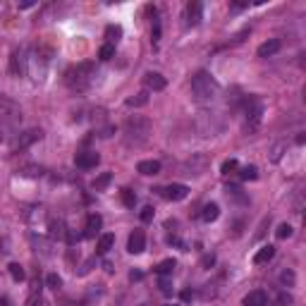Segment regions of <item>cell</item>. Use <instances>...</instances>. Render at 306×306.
Segmentation results:
<instances>
[{
    "label": "cell",
    "mask_w": 306,
    "mask_h": 306,
    "mask_svg": "<svg viewBox=\"0 0 306 306\" xmlns=\"http://www.w3.org/2000/svg\"><path fill=\"white\" fill-rule=\"evenodd\" d=\"M151 134V120L141 115H132L125 122V139L129 146H141Z\"/></svg>",
    "instance_id": "obj_1"
},
{
    "label": "cell",
    "mask_w": 306,
    "mask_h": 306,
    "mask_svg": "<svg viewBox=\"0 0 306 306\" xmlns=\"http://www.w3.org/2000/svg\"><path fill=\"white\" fill-rule=\"evenodd\" d=\"M192 91H194L196 101L206 103V101H213L218 93H220V86H218V82L211 74L201 70V72H196L192 77Z\"/></svg>",
    "instance_id": "obj_2"
},
{
    "label": "cell",
    "mask_w": 306,
    "mask_h": 306,
    "mask_svg": "<svg viewBox=\"0 0 306 306\" xmlns=\"http://www.w3.org/2000/svg\"><path fill=\"white\" fill-rule=\"evenodd\" d=\"M91 77H93V62H82L72 70H67V84L74 91H84L91 84Z\"/></svg>",
    "instance_id": "obj_3"
},
{
    "label": "cell",
    "mask_w": 306,
    "mask_h": 306,
    "mask_svg": "<svg viewBox=\"0 0 306 306\" xmlns=\"http://www.w3.org/2000/svg\"><path fill=\"white\" fill-rule=\"evenodd\" d=\"M22 122V108L12 98L0 96V125L5 127H17Z\"/></svg>",
    "instance_id": "obj_4"
},
{
    "label": "cell",
    "mask_w": 306,
    "mask_h": 306,
    "mask_svg": "<svg viewBox=\"0 0 306 306\" xmlns=\"http://www.w3.org/2000/svg\"><path fill=\"white\" fill-rule=\"evenodd\" d=\"M244 117H247V129L253 132L256 127L261 125L263 117V101L258 96H247L244 98Z\"/></svg>",
    "instance_id": "obj_5"
},
{
    "label": "cell",
    "mask_w": 306,
    "mask_h": 306,
    "mask_svg": "<svg viewBox=\"0 0 306 306\" xmlns=\"http://www.w3.org/2000/svg\"><path fill=\"white\" fill-rule=\"evenodd\" d=\"M27 62H29V57H27V48H17L15 53H12V60H10V70L15 77H24L27 74Z\"/></svg>",
    "instance_id": "obj_6"
},
{
    "label": "cell",
    "mask_w": 306,
    "mask_h": 306,
    "mask_svg": "<svg viewBox=\"0 0 306 306\" xmlns=\"http://www.w3.org/2000/svg\"><path fill=\"white\" fill-rule=\"evenodd\" d=\"M98 163H101V156H98L96 151H82V153L74 156V165H77L79 170H91V167H96Z\"/></svg>",
    "instance_id": "obj_7"
},
{
    "label": "cell",
    "mask_w": 306,
    "mask_h": 306,
    "mask_svg": "<svg viewBox=\"0 0 306 306\" xmlns=\"http://www.w3.org/2000/svg\"><path fill=\"white\" fill-rule=\"evenodd\" d=\"M43 139V132L41 129H27V132H22L17 139H15V148H29L31 144H36V141H41Z\"/></svg>",
    "instance_id": "obj_8"
},
{
    "label": "cell",
    "mask_w": 306,
    "mask_h": 306,
    "mask_svg": "<svg viewBox=\"0 0 306 306\" xmlns=\"http://www.w3.org/2000/svg\"><path fill=\"white\" fill-rule=\"evenodd\" d=\"M161 194L167 201H182V198L189 196V187L187 184H167V187H163Z\"/></svg>",
    "instance_id": "obj_9"
},
{
    "label": "cell",
    "mask_w": 306,
    "mask_h": 306,
    "mask_svg": "<svg viewBox=\"0 0 306 306\" xmlns=\"http://www.w3.org/2000/svg\"><path fill=\"white\" fill-rule=\"evenodd\" d=\"M146 249V234L144 230H134L127 239V251L129 253H141Z\"/></svg>",
    "instance_id": "obj_10"
},
{
    "label": "cell",
    "mask_w": 306,
    "mask_h": 306,
    "mask_svg": "<svg viewBox=\"0 0 306 306\" xmlns=\"http://www.w3.org/2000/svg\"><path fill=\"white\" fill-rule=\"evenodd\" d=\"M184 167L189 170L187 175H203V172H206V167H208V158H206L203 153H196V156H192V158L187 161Z\"/></svg>",
    "instance_id": "obj_11"
},
{
    "label": "cell",
    "mask_w": 306,
    "mask_h": 306,
    "mask_svg": "<svg viewBox=\"0 0 306 306\" xmlns=\"http://www.w3.org/2000/svg\"><path fill=\"white\" fill-rule=\"evenodd\" d=\"M144 86L146 91H163L167 86V82H165V77L158 72H146L144 74Z\"/></svg>",
    "instance_id": "obj_12"
},
{
    "label": "cell",
    "mask_w": 306,
    "mask_h": 306,
    "mask_svg": "<svg viewBox=\"0 0 306 306\" xmlns=\"http://www.w3.org/2000/svg\"><path fill=\"white\" fill-rule=\"evenodd\" d=\"M201 17H203V5L196 2V0H192L187 5V27H196L201 22Z\"/></svg>",
    "instance_id": "obj_13"
},
{
    "label": "cell",
    "mask_w": 306,
    "mask_h": 306,
    "mask_svg": "<svg viewBox=\"0 0 306 306\" xmlns=\"http://www.w3.org/2000/svg\"><path fill=\"white\" fill-rule=\"evenodd\" d=\"M242 304L244 306H268V294H266L263 289H253V292H249V294L242 299Z\"/></svg>",
    "instance_id": "obj_14"
},
{
    "label": "cell",
    "mask_w": 306,
    "mask_h": 306,
    "mask_svg": "<svg viewBox=\"0 0 306 306\" xmlns=\"http://www.w3.org/2000/svg\"><path fill=\"white\" fill-rule=\"evenodd\" d=\"M101 227H103V218L98 216V213H91L89 220H86V230H84V237H86V239L96 237V234L101 232Z\"/></svg>",
    "instance_id": "obj_15"
},
{
    "label": "cell",
    "mask_w": 306,
    "mask_h": 306,
    "mask_svg": "<svg viewBox=\"0 0 306 306\" xmlns=\"http://www.w3.org/2000/svg\"><path fill=\"white\" fill-rule=\"evenodd\" d=\"M273 256H275V247H273V244H266V247H261L258 251L253 253V263H256V266H263V263L273 261Z\"/></svg>",
    "instance_id": "obj_16"
},
{
    "label": "cell",
    "mask_w": 306,
    "mask_h": 306,
    "mask_svg": "<svg viewBox=\"0 0 306 306\" xmlns=\"http://www.w3.org/2000/svg\"><path fill=\"white\" fill-rule=\"evenodd\" d=\"M278 51H280V41H278V38H270V41L258 46L256 53H258V57H270V55H275Z\"/></svg>",
    "instance_id": "obj_17"
},
{
    "label": "cell",
    "mask_w": 306,
    "mask_h": 306,
    "mask_svg": "<svg viewBox=\"0 0 306 306\" xmlns=\"http://www.w3.org/2000/svg\"><path fill=\"white\" fill-rule=\"evenodd\" d=\"M137 172H141V175H158L161 172V161H141L137 165Z\"/></svg>",
    "instance_id": "obj_18"
},
{
    "label": "cell",
    "mask_w": 306,
    "mask_h": 306,
    "mask_svg": "<svg viewBox=\"0 0 306 306\" xmlns=\"http://www.w3.org/2000/svg\"><path fill=\"white\" fill-rule=\"evenodd\" d=\"M112 247H115V234H101L98 247H96V253H98V256H106Z\"/></svg>",
    "instance_id": "obj_19"
},
{
    "label": "cell",
    "mask_w": 306,
    "mask_h": 306,
    "mask_svg": "<svg viewBox=\"0 0 306 306\" xmlns=\"http://www.w3.org/2000/svg\"><path fill=\"white\" fill-rule=\"evenodd\" d=\"M218 216H220V206H218V203H206V206H203V211H201L203 223H216Z\"/></svg>",
    "instance_id": "obj_20"
},
{
    "label": "cell",
    "mask_w": 306,
    "mask_h": 306,
    "mask_svg": "<svg viewBox=\"0 0 306 306\" xmlns=\"http://www.w3.org/2000/svg\"><path fill=\"white\" fill-rule=\"evenodd\" d=\"M48 227H51V237H53V239H62V237L67 234V227H65V223H62L60 218H57V220L53 218Z\"/></svg>",
    "instance_id": "obj_21"
},
{
    "label": "cell",
    "mask_w": 306,
    "mask_h": 306,
    "mask_svg": "<svg viewBox=\"0 0 306 306\" xmlns=\"http://www.w3.org/2000/svg\"><path fill=\"white\" fill-rule=\"evenodd\" d=\"M148 103V91H139L137 96L127 98V108H144Z\"/></svg>",
    "instance_id": "obj_22"
},
{
    "label": "cell",
    "mask_w": 306,
    "mask_h": 306,
    "mask_svg": "<svg viewBox=\"0 0 306 306\" xmlns=\"http://www.w3.org/2000/svg\"><path fill=\"white\" fill-rule=\"evenodd\" d=\"M120 36H122V27L120 24H108L106 27V38H108L110 46H115L120 41Z\"/></svg>",
    "instance_id": "obj_23"
},
{
    "label": "cell",
    "mask_w": 306,
    "mask_h": 306,
    "mask_svg": "<svg viewBox=\"0 0 306 306\" xmlns=\"http://www.w3.org/2000/svg\"><path fill=\"white\" fill-rule=\"evenodd\" d=\"M175 258H165V261H161L158 266H156V273L161 275V278H167V275H172V270H175Z\"/></svg>",
    "instance_id": "obj_24"
},
{
    "label": "cell",
    "mask_w": 306,
    "mask_h": 306,
    "mask_svg": "<svg viewBox=\"0 0 306 306\" xmlns=\"http://www.w3.org/2000/svg\"><path fill=\"white\" fill-rule=\"evenodd\" d=\"M19 175L22 177H41L43 167L41 165H24V167H19Z\"/></svg>",
    "instance_id": "obj_25"
},
{
    "label": "cell",
    "mask_w": 306,
    "mask_h": 306,
    "mask_svg": "<svg viewBox=\"0 0 306 306\" xmlns=\"http://www.w3.org/2000/svg\"><path fill=\"white\" fill-rule=\"evenodd\" d=\"M7 270H10V278H12L15 282H22V280L27 278V273H24V268H22L19 263H10V266H7Z\"/></svg>",
    "instance_id": "obj_26"
},
{
    "label": "cell",
    "mask_w": 306,
    "mask_h": 306,
    "mask_svg": "<svg viewBox=\"0 0 306 306\" xmlns=\"http://www.w3.org/2000/svg\"><path fill=\"white\" fill-rule=\"evenodd\" d=\"M110 182H112V175H110V172H103L101 177H96V180H93V189H96V192H103Z\"/></svg>",
    "instance_id": "obj_27"
},
{
    "label": "cell",
    "mask_w": 306,
    "mask_h": 306,
    "mask_svg": "<svg viewBox=\"0 0 306 306\" xmlns=\"http://www.w3.org/2000/svg\"><path fill=\"white\" fill-rule=\"evenodd\" d=\"M120 198H122V203H125L127 208H134V203H137V194H134L132 189H122V192H120Z\"/></svg>",
    "instance_id": "obj_28"
},
{
    "label": "cell",
    "mask_w": 306,
    "mask_h": 306,
    "mask_svg": "<svg viewBox=\"0 0 306 306\" xmlns=\"http://www.w3.org/2000/svg\"><path fill=\"white\" fill-rule=\"evenodd\" d=\"M280 282H282L285 287H292V285L297 282V275H294V270H289V268L282 270V273H280Z\"/></svg>",
    "instance_id": "obj_29"
},
{
    "label": "cell",
    "mask_w": 306,
    "mask_h": 306,
    "mask_svg": "<svg viewBox=\"0 0 306 306\" xmlns=\"http://www.w3.org/2000/svg\"><path fill=\"white\" fill-rule=\"evenodd\" d=\"M237 167H239V163L234 161V158H230V161H225V163H223L220 172H223L225 177H230V175H234V172H237Z\"/></svg>",
    "instance_id": "obj_30"
},
{
    "label": "cell",
    "mask_w": 306,
    "mask_h": 306,
    "mask_svg": "<svg viewBox=\"0 0 306 306\" xmlns=\"http://www.w3.org/2000/svg\"><path fill=\"white\" fill-rule=\"evenodd\" d=\"M285 148H287L285 141H278V144L273 146V151H270V161H273V163L280 161V158H282V153H285Z\"/></svg>",
    "instance_id": "obj_31"
},
{
    "label": "cell",
    "mask_w": 306,
    "mask_h": 306,
    "mask_svg": "<svg viewBox=\"0 0 306 306\" xmlns=\"http://www.w3.org/2000/svg\"><path fill=\"white\" fill-rule=\"evenodd\" d=\"M239 177H242V180H256V177H258V167H256V165H247V167H242Z\"/></svg>",
    "instance_id": "obj_32"
},
{
    "label": "cell",
    "mask_w": 306,
    "mask_h": 306,
    "mask_svg": "<svg viewBox=\"0 0 306 306\" xmlns=\"http://www.w3.org/2000/svg\"><path fill=\"white\" fill-rule=\"evenodd\" d=\"M292 232H294V230H292V225L282 223V225H278V230H275V237H278V239H289V237H292Z\"/></svg>",
    "instance_id": "obj_33"
},
{
    "label": "cell",
    "mask_w": 306,
    "mask_h": 306,
    "mask_svg": "<svg viewBox=\"0 0 306 306\" xmlns=\"http://www.w3.org/2000/svg\"><path fill=\"white\" fill-rule=\"evenodd\" d=\"M27 306H41V287H38V282L34 285V289H31V294H29V302H27Z\"/></svg>",
    "instance_id": "obj_34"
},
{
    "label": "cell",
    "mask_w": 306,
    "mask_h": 306,
    "mask_svg": "<svg viewBox=\"0 0 306 306\" xmlns=\"http://www.w3.org/2000/svg\"><path fill=\"white\" fill-rule=\"evenodd\" d=\"M98 57H101V60H110V57H115V46H110V43L101 46V51H98Z\"/></svg>",
    "instance_id": "obj_35"
},
{
    "label": "cell",
    "mask_w": 306,
    "mask_h": 306,
    "mask_svg": "<svg viewBox=\"0 0 306 306\" xmlns=\"http://www.w3.org/2000/svg\"><path fill=\"white\" fill-rule=\"evenodd\" d=\"M158 41H161V19H156V22H153V29H151V43L158 46Z\"/></svg>",
    "instance_id": "obj_36"
},
{
    "label": "cell",
    "mask_w": 306,
    "mask_h": 306,
    "mask_svg": "<svg viewBox=\"0 0 306 306\" xmlns=\"http://www.w3.org/2000/svg\"><path fill=\"white\" fill-rule=\"evenodd\" d=\"M46 285L51 289H60V285H62V280H60V275H55V273H51L48 278H46Z\"/></svg>",
    "instance_id": "obj_37"
},
{
    "label": "cell",
    "mask_w": 306,
    "mask_h": 306,
    "mask_svg": "<svg viewBox=\"0 0 306 306\" xmlns=\"http://www.w3.org/2000/svg\"><path fill=\"white\" fill-rule=\"evenodd\" d=\"M158 285H161V292L165 294V297H170V294H172V282H170L167 278H161V282H158Z\"/></svg>",
    "instance_id": "obj_38"
},
{
    "label": "cell",
    "mask_w": 306,
    "mask_h": 306,
    "mask_svg": "<svg viewBox=\"0 0 306 306\" xmlns=\"http://www.w3.org/2000/svg\"><path fill=\"white\" fill-rule=\"evenodd\" d=\"M153 216H156L153 206H146L144 211H141V220H144V223H151V220H153Z\"/></svg>",
    "instance_id": "obj_39"
},
{
    "label": "cell",
    "mask_w": 306,
    "mask_h": 306,
    "mask_svg": "<svg viewBox=\"0 0 306 306\" xmlns=\"http://www.w3.org/2000/svg\"><path fill=\"white\" fill-rule=\"evenodd\" d=\"M213 263H216V253H206V256L201 258V266H203V268H211Z\"/></svg>",
    "instance_id": "obj_40"
},
{
    "label": "cell",
    "mask_w": 306,
    "mask_h": 306,
    "mask_svg": "<svg viewBox=\"0 0 306 306\" xmlns=\"http://www.w3.org/2000/svg\"><path fill=\"white\" fill-rule=\"evenodd\" d=\"M65 237H67V242H70V244H77V242H79V239H82L84 234L74 232V230H67V234H65Z\"/></svg>",
    "instance_id": "obj_41"
},
{
    "label": "cell",
    "mask_w": 306,
    "mask_h": 306,
    "mask_svg": "<svg viewBox=\"0 0 306 306\" xmlns=\"http://www.w3.org/2000/svg\"><path fill=\"white\" fill-rule=\"evenodd\" d=\"M278 304L285 306V304H292V294H287V292H282L280 297H278Z\"/></svg>",
    "instance_id": "obj_42"
},
{
    "label": "cell",
    "mask_w": 306,
    "mask_h": 306,
    "mask_svg": "<svg viewBox=\"0 0 306 306\" xmlns=\"http://www.w3.org/2000/svg\"><path fill=\"white\" fill-rule=\"evenodd\" d=\"M141 278H144L141 270H132V273H129V280H141Z\"/></svg>",
    "instance_id": "obj_43"
},
{
    "label": "cell",
    "mask_w": 306,
    "mask_h": 306,
    "mask_svg": "<svg viewBox=\"0 0 306 306\" xmlns=\"http://www.w3.org/2000/svg\"><path fill=\"white\" fill-rule=\"evenodd\" d=\"M182 299H184V302L194 299V292H192V289H184V292H182Z\"/></svg>",
    "instance_id": "obj_44"
},
{
    "label": "cell",
    "mask_w": 306,
    "mask_h": 306,
    "mask_svg": "<svg viewBox=\"0 0 306 306\" xmlns=\"http://www.w3.org/2000/svg\"><path fill=\"white\" fill-rule=\"evenodd\" d=\"M0 306H10V299H0Z\"/></svg>",
    "instance_id": "obj_45"
},
{
    "label": "cell",
    "mask_w": 306,
    "mask_h": 306,
    "mask_svg": "<svg viewBox=\"0 0 306 306\" xmlns=\"http://www.w3.org/2000/svg\"><path fill=\"white\" fill-rule=\"evenodd\" d=\"M167 306H177V304H167Z\"/></svg>",
    "instance_id": "obj_46"
},
{
    "label": "cell",
    "mask_w": 306,
    "mask_h": 306,
    "mask_svg": "<svg viewBox=\"0 0 306 306\" xmlns=\"http://www.w3.org/2000/svg\"><path fill=\"white\" fill-rule=\"evenodd\" d=\"M0 141H2V134H0Z\"/></svg>",
    "instance_id": "obj_47"
}]
</instances>
